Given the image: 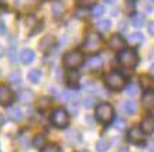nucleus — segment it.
Instances as JSON below:
<instances>
[{
    "label": "nucleus",
    "instance_id": "nucleus-2",
    "mask_svg": "<svg viewBox=\"0 0 154 152\" xmlns=\"http://www.w3.org/2000/svg\"><path fill=\"white\" fill-rule=\"evenodd\" d=\"M95 117L102 124L112 123L113 117H115V110H113L112 104H109V103H100V104H98L96 109H95Z\"/></svg>",
    "mask_w": 154,
    "mask_h": 152
},
{
    "label": "nucleus",
    "instance_id": "nucleus-9",
    "mask_svg": "<svg viewBox=\"0 0 154 152\" xmlns=\"http://www.w3.org/2000/svg\"><path fill=\"white\" fill-rule=\"evenodd\" d=\"M127 138L130 139L133 144H140L144 141V133L141 131L140 127H131V128L129 130Z\"/></svg>",
    "mask_w": 154,
    "mask_h": 152
},
{
    "label": "nucleus",
    "instance_id": "nucleus-1",
    "mask_svg": "<svg viewBox=\"0 0 154 152\" xmlns=\"http://www.w3.org/2000/svg\"><path fill=\"white\" fill-rule=\"evenodd\" d=\"M117 61H119V64H120L123 68L133 69V68H136L137 64H139V55H137V52H136L134 49L125 48V49H122L120 52H119Z\"/></svg>",
    "mask_w": 154,
    "mask_h": 152
},
{
    "label": "nucleus",
    "instance_id": "nucleus-18",
    "mask_svg": "<svg viewBox=\"0 0 154 152\" xmlns=\"http://www.w3.org/2000/svg\"><path fill=\"white\" fill-rule=\"evenodd\" d=\"M143 34L141 32H133V34H130L129 35V44H131V45H140L141 42H143Z\"/></svg>",
    "mask_w": 154,
    "mask_h": 152
},
{
    "label": "nucleus",
    "instance_id": "nucleus-5",
    "mask_svg": "<svg viewBox=\"0 0 154 152\" xmlns=\"http://www.w3.org/2000/svg\"><path fill=\"white\" fill-rule=\"evenodd\" d=\"M51 123L58 128H64L69 124V114L65 109H57L51 114Z\"/></svg>",
    "mask_w": 154,
    "mask_h": 152
},
{
    "label": "nucleus",
    "instance_id": "nucleus-10",
    "mask_svg": "<svg viewBox=\"0 0 154 152\" xmlns=\"http://www.w3.org/2000/svg\"><path fill=\"white\" fill-rule=\"evenodd\" d=\"M57 44V38L54 35H45V37H42V40L40 41L38 44V48L42 51V52H47V51L52 49Z\"/></svg>",
    "mask_w": 154,
    "mask_h": 152
},
{
    "label": "nucleus",
    "instance_id": "nucleus-6",
    "mask_svg": "<svg viewBox=\"0 0 154 152\" xmlns=\"http://www.w3.org/2000/svg\"><path fill=\"white\" fill-rule=\"evenodd\" d=\"M102 44V38L98 32L95 31H88L86 32V37H85V42H84V48L86 51H96L100 48Z\"/></svg>",
    "mask_w": 154,
    "mask_h": 152
},
{
    "label": "nucleus",
    "instance_id": "nucleus-43",
    "mask_svg": "<svg viewBox=\"0 0 154 152\" xmlns=\"http://www.w3.org/2000/svg\"><path fill=\"white\" fill-rule=\"evenodd\" d=\"M147 1H150V3H154V0H147Z\"/></svg>",
    "mask_w": 154,
    "mask_h": 152
},
{
    "label": "nucleus",
    "instance_id": "nucleus-38",
    "mask_svg": "<svg viewBox=\"0 0 154 152\" xmlns=\"http://www.w3.org/2000/svg\"><path fill=\"white\" fill-rule=\"evenodd\" d=\"M3 54H5V49H3V46L0 45V58L3 56Z\"/></svg>",
    "mask_w": 154,
    "mask_h": 152
},
{
    "label": "nucleus",
    "instance_id": "nucleus-41",
    "mask_svg": "<svg viewBox=\"0 0 154 152\" xmlns=\"http://www.w3.org/2000/svg\"><path fill=\"white\" fill-rule=\"evenodd\" d=\"M119 152H129V149H127V148H120V151Z\"/></svg>",
    "mask_w": 154,
    "mask_h": 152
},
{
    "label": "nucleus",
    "instance_id": "nucleus-26",
    "mask_svg": "<svg viewBox=\"0 0 154 152\" xmlns=\"http://www.w3.org/2000/svg\"><path fill=\"white\" fill-rule=\"evenodd\" d=\"M48 107H50V99L48 97H41V99H38V110H47Z\"/></svg>",
    "mask_w": 154,
    "mask_h": 152
},
{
    "label": "nucleus",
    "instance_id": "nucleus-11",
    "mask_svg": "<svg viewBox=\"0 0 154 152\" xmlns=\"http://www.w3.org/2000/svg\"><path fill=\"white\" fill-rule=\"evenodd\" d=\"M140 88L146 92H154V79L151 76H147V75H141L140 79Z\"/></svg>",
    "mask_w": 154,
    "mask_h": 152
},
{
    "label": "nucleus",
    "instance_id": "nucleus-44",
    "mask_svg": "<svg viewBox=\"0 0 154 152\" xmlns=\"http://www.w3.org/2000/svg\"><path fill=\"white\" fill-rule=\"evenodd\" d=\"M81 152H89V151H81Z\"/></svg>",
    "mask_w": 154,
    "mask_h": 152
},
{
    "label": "nucleus",
    "instance_id": "nucleus-24",
    "mask_svg": "<svg viewBox=\"0 0 154 152\" xmlns=\"http://www.w3.org/2000/svg\"><path fill=\"white\" fill-rule=\"evenodd\" d=\"M96 27H98L99 31H102V32L109 31V28H110V20H100L96 24Z\"/></svg>",
    "mask_w": 154,
    "mask_h": 152
},
{
    "label": "nucleus",
    "instance_id": "nucleus-32",
    "mask_svg": "<svg viewBox=\"0 0 154 152\" xmlns=\"http://www.w3.org/2000/svg\"><path fill=\"white\" fill-rule=\"evenodd\" d=\"M78 3L81 7H91L96 3V0H78Z\"/></svg>",
    "mask_w": 154,
    "mask_h": 152
},
{
    "label": "nucleus",
    "instance_id": "nucleus-22",
    "mask_svg": "<svg viewBox=\"0 0 154 152\" xmlns=\"http://www.w3.org/2000/svg\"><path fill=\"white\" fill-rule=\"evenodd\" d=\"M28 79H30V82L31 83H38L40 82V79H41V72H40L38 69L30 70V73H28Z\"/></svg>",
    "mask_w": 154,
    "mask_h": 152
},
{
    "label": "nucleus",
    "instance_id": "nucleus-15",
    "mask_svg": "<svg viewBox=\"0 0 154 152\" xmlns=\"http://www.w3.org/2000/svg\"><path fill=\"white\" fill-rule=\"evenodd\" d=\"M7 114L10 115V118L14 121H20L23 118V110L20 109L19 106H13V107H9V110H7Z\"/></svg>",
    "mask_w": 154,
    "mask_h": 152
},
{
    "label": "nucleus",
    "instance_id": "nucleus-25",
    "mask_svg": "<svg viewBox=\"0 0 154 152\" xmlns=\"http://www.w3.org/2000/svg\"><path fill=\"white\" fill-rule=\"evenodd\" d=\"M62 11H64V6H62V3H60V1L54 3V6H52V13H54V17H55V19L60 17L61 14H62Z\"/></svg>",
    "mask_w": 154,
    "mask_h": 152
},
{
    "label": "nucleus",
    "instance_id": "nucleus-35",
    "mask_svg": "<svg viewBox=\"0 0 154 152\" xmlns=\"http://www.w3.org/2000/svg\"><path fill=\"white\" fill-rule=\"evenodd\" d=\"M147 31H149V34L154 35V21H150L149 23V25H147Z\"/></svg>",
    "mask_w": 154,
    "mask_h": 152
},
{
    "label": "nucleus",
    "instance_id": "nucleus-37",
    "mask_svg": "<svg viewBox=\"0 0 154 152\" xmlns=\"http://www.w3.org/2000/svg\"><path fill=\"white\" fill-rule=\"evenodd\" d=\"M5 23H3V21H2V20H0V34H3V32H5Z\"/></svg>",
    "mask_w": 154,
    "mask_h": 152
},
{
    "label": "nucleus",
    "instance_id": "nucleus-16",
    "mask_svg": "<svg viewBox=\"0 0 154 152\" xmlns=\"http://www.w3.org/2000/svg\"><path fill=\"white\" fill-rule=\"evenodd\" d=\"M141 104L146 109H154V92H146L141 97Z\"/></svg>",
    "mask_w": 154,
    "mask_h": 152
},
{
    "label": "nucleus",
    "instance_id": "nucleus-4",
    "mask_svg": "<svg viewBox=\"0 0 154 152\" xmlns=\"http://www.w3.org/2000/svg\"><path fill=\"white\" fill-rule=\"evenodd\" d=\"M105 85L110 90H122L126 86V79L120 72H110L105 76Z\"/></svg>",
    "mask_w": 154,
    "mask_h": 152
},
{
    "label": "nucleus",
    "instance_id": "nucleus-39",
    "mask_svg": "<svg viewBox=\"0 0 154 152\" xmlns=\"http://www.w3.org/2000/svg\"><path fill=\"white\" fill-rule=\"evenodd\" d=\"M106 3H109V4H113V3H116L117 0H105Z\"/></svg>",
    "mask_w": 154,
    "mask_h": 152
},
{
    "label": "nucleus",
    "instance_id": "nucleus-36",
    "mask_svg": "<svg viewBox=\"0 0 154 152\" xmlns=\"http://www.w3.org/2000/svg\"><path fill=\"white\" fill-rule=\"evenodd\" d=\"M76 17H78V19L85 17V11H82V10H76Z\"/></svg>",
    "mask_w": 154,
    "mask_h": 152
},
{
    "label": "nucleus",
    "instance_id": "nucleus-42",
    "mask_svg": "<svg viewBox=\"0 0 154 152\" xmlns=\"http://www.w3.org/2000/svg\"><path fill=\"white\" fill-rule=\"evenodd\" d=\"M151 114H153V115H154V109H151Z\"/></svg>",
    "mask_w": 154,
    "mask_h": 152
},
{
    "label": "nucleus",
    "instance_id": "nucleus-31",
    "mask_svg": "<svg viewBox=\"0 0 154 152\" xmlns=\"http://www.w3.org/2000/svg\"><path fill=\"white\" fill-rule=\"evenodd\" d=\"M137 90H139V86L134 85V83H130V85L126 88V93L127 94H130V96H134L136 93H137Z\"/></svg>",
    "mask_w": 154,
    "mask_h": 152
},
{
    "label": "nucleus",
    "instance_id": "nucleus-19",
    "mask_svg": "<svg viewBox=\"0 0 154 152\" xmlns=\"http://www.w3.org/2000/svg\"><path fill=\"white\" fill-rule=\"evenodd\" d=\"M144 23H146L144 14H133V17H131V24H133L134 27H143Z\"/></svg>",
    "mask_w": 154,
    "mask_h": 152
},
{
    "label": "nucleus",
    "instance_id": "nucleus-8",
    "mask_svg": "<svg viewBox=\"0 0 154 152\" xmlns=\"http://www.w3.org/2000/svg\"><path fill=\"white\" fill-rule=\"evenodd\" d=\"M125 45H126V41H125V38L122 37L120 34H113L110 40H109V42H107V46L110 49L119 51V52L122 49H125Z\"/></svg>",
    "mask_w": 154,
    "mask_h": 152
},
{
    "label": "nucleus",
    "instance_id": "nucleus-21",
    "mask_svg": "<svg viewBox=\"0 0 154 152\" xmlns=\"http://www.w3.org/2000/svg\"><path fill=\"white\" fill-rule=\"evenodd\" d=\"M125 111H126L129 115H133L136 111H137V104H136L133 100L126 101V103H125Z\"/></svg>",
    "mask_w": 154,
    "mask_h": 152
},
{
    "label": "nucleus",
    "instance_id": "nucleus-28",
    "mask_svg": "<svg viewBox=\"0 0 154 152\" xmlns=\"http://www.w3.org/2000/svg\"><path fill=\"white\" fill-rule=\"evenodd\" d=\"M103 13H105V7H103L102 4L94 6V9H92V16H94V17H100Z\"/></svg>",
    "mask_w": 154,
    "mask_h": 152
},
{
    "label": "nucleus",
    "instance_id": "nucleus-23",
    "mask_svg": "<svg viewBox=\"0 0 154 152\" xmlns=\"http://www.w3.org/2000/svg\"><path fill=\"white\" fill-rule=\"evenodd\" d=\"M19 99L23 103H30V101L33 100V93L30 92V90H24V92L19 93Z\"/></svg>",
    "mask_w": 154,
    "mask_h": 152
},
{
    "label": "nucleus",
    "instance_id": "nucleus-12",
    "mask_svg": "<svg viewBox=\"0 0 154 152\" xmlns=\"http://www.w3.org/2000/svg\"><path fill=\"white\" fill-rule=\"evenodd\" d=\"M86 65H88L89 69H92V70L100 69V68H102V65H103L102 56H99V55H92L88 61H86Z\"/></svg>",
    "mask_w": 154,
    "mask_h": 152
},
{
    "label": "nucleus",
    "instance_id": "nucleus-34",
    "mask_svg": "<svg viewBox=\"0 0 154 152\" xmlns=\"http://www.w3.org/2000/svg\"><path fill=\"white\" fill-rule=\"evenodd\" d=\"M94 103H95V99H89V97L84 99V104H85V107H88V109H91V107L94 106Z\"/></svg>",
    "mask_w": 154,
    "mask_h": 152
},
{
    "label": "nucleus",
    "instance_id": "nucleus-14",
    "mask_svg": "<svg viewBox=\"0 0 154 152\" xmlns=\"http://www.w3.org/2000/svg\"><path fill=\"white\" fill-rule=\"evenodd\" d=\"M140 128L144 134H153L154 133V118L153 117H146L144 120L141 121Z\"/></svg>",
    "mask_w": 154,
    "mask_h": 152
},
{
    "label": "nucleus",
    "instance_id": "nucleus-27",
    "mask_svg": "<svg viewBox=\"0 0 154 152\" xmlns=\"http://www.w3.org/2000/svg\"><path fill=\"white\" fill-rule=\"evenodd\" d=\"M40 152H60V147L57 144H47L41 148Z\"/></svg>",
    "mask_w": 154,
    "mask_h": 152
},
{
    "label": "nucleus",
    "instance_id": "nucleus-40",
    "mask_svg": "<svg viewBox=\"0 0 154 152\" xmlns=\"http://www.w3.org/2000/svg\"><path fill=\"white\" fill-rule=\"evenodd\" d=\"M150 72H151V75L154 76V64L151 65V66H150Z\"/></svg>",
    "mask_w": 154,
    "mask_h": 152
},
{
    "label": "nucleus",
    "instance_id": "nucleus-30",
    "mask_svg": "<svg viewBox=\"0 0 154 152\" xmlns=\"http://www.w3.org/2000/svg\"><path fill=\"white\" fill-rule=\"evenodd\" d=\"M44 141H45V135H37L35 138H34V147L37 148H42L44 147Z\"/></svg>",
    "mask_w": 154,
    "mask_h": 152
},
{
    "label": "nucleus",
    "instance_id": "nucleus-17",
    "mask_svg": "<svg viewBox=\"0 0 154 152\" xmlns=\"http://www.w3.org/2000/svg\"><path fill=\"white\" fill-rule=\"evenodd\" d=\"M34 52L31 49H24L21 54H20V59H21V62H23L24 65H28L31 64L34 61Z\"/></svg>",
    "mask_w": 154,
    "mask_h": 152
},
{
    "label": "nucleus",
    "instance_id": "nucleus-7",
    "mask_svg": "<svg viewBox=\"0 0 154 152\" xmlns=\"http://www.w3.org/2000/svg\"><path fill=\"white\" fill-rule=\"evenodd\" d=\"M14 101V93L13 90L6 86V85H0V104L2 106H9Z\"/></svg>",
    "mask_w": 154,
    "mask_h": 152
},
{
    "label": "nucleus",
    "instance_id": "nucleus-29",
    "mask_svg": "<svg viewBox=\"0 0 154 152\" xmlns=\"http://www.w3.org/2000/svg\"><path fill=\"white\" fill-rule=\"evenodd\" d=\"M9 80L13 83V85H19L20 83V72L19 70H13V72L9 75Z\"/></svg>",
    "mask_w": 154,
    "mask_h": 152
},
{
    "label": "nucleus",
    "instance_id": "nucleus-3",
    "mask_svg": "<svg viewBox=\"0 0 154 152\" xmlns=\"http://www.w3.org/2000/svg\"><path fill=\"white\" fill-rule=\"evenodd\" d=\"M84 64V54L79 49H72L64 55V66L74 70Z\"/></svg>",
    "mask_w": 154,
    "mask_h": 152
},
{
    "label": "nucleus",
    "instance_id": "nucleus-33",
    "mask_svg": "<svg viewBox=\"0 0 154 152\" xmlns=\"http://www.w3.org/2000/svg\"><path fill=\"white\" fill-rule=\"evenodd\" d=\"M9 58L11 62H16V46L14 45H10L9 48Z\"/></svg>",
    "mask_w": 154,
    "mask_h": 152
},
{
    "label": "nucleus",
    "instance_id": "nucleus-20",
    "mask_svg": "<svg viewBox=\"0 0 154 152\" xmlns=\"http://www.w3.org/2000/svg\"><path fill=\"white\" fill-rule=\"evenodd\" d=\"M109 147H110V142H109L106 138L99 139L98 144H96V149H98V152H106L107 149H109Z\"/></svg>",
    "mask_w": 154,
    "mask_h": 152
},
{
    "label": "nucleus",
    "instance_id": "nucleus-13",
    "mask_svg": "<svg viewBox=\"0 0 154 152\" xmlns=\"http://www.w3.org/2000/svg\"><path fill=\"white\" fill-rule=\"evenodd\" d=\"M79 78L81 76L76 70H69V72L66 73V83H68V86H71V88H78Z\"/></svg>",
    "mask_w": 154,
    "mask_h": 152
}]
</instances>
